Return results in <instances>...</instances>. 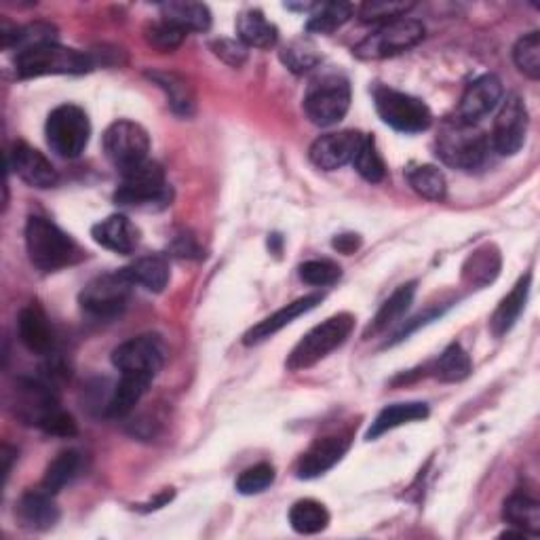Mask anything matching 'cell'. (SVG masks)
<instances>
[{"label": "cell", "mask_w": 540, "mask_h": 540, "mask_svg": "<svg viewBox=\"0 0 540 540\" xmlns=\"http://www.w3.org/2000/svg\"><path fill=\"white\" fill-rule=\"evenodd\" d=\"M47 142L55 154L62 159L81 157L89 144L91 123L87 112L74 104L57 106L47 119L45 125Z\"/></svg>", "instance_id": "7"}, {"label": "cell", "mask_w": 540, "mask_h": 540, "mask_svg": "<svg viewBox=\"0 0 540 540\" xmlns=\"http://www.w3.org/2000/svg\"><path fill=\"white\" fill-rule=\"evenodd\" d=\"M38 429H43L47 435L53 437H74L76 435V422L70 414H66L62 408L51 410L41 422H38Z\"/></svg>", "instance_id": "44"}, {"label": "cell", "mask_w": 540, "mask_h": 540, "mask_svg": "<svg viewBox=\"0 0 540 540\" xmlns=\"http://www.w3.org/2000/svg\"><path fill=\"white\" fill-rule=\"evenodd\" d=\"M123 184L119 186L117 203L127 207H165L171 203V186L165 180V171L159 163L146 159L121 173Z\"/></svg>", "instance_id": "5"}, {"label": "cell", "mask_w": 540, "mask_h": 540, "mask_svg": "<svg viewBox=\"0 0 540 540\" xmlns=\"http://www.w3.org/2000/svg\"><path fill=\"white\" fill-rule=\"evenodd\" d=\"M503 95H505V89L498 76L494 74L479 76V79H475L467 87L465 95H462L456 119L462 123L477 125L481 119H486L490 112H494L500 106Z\"/></svg>", "instance_id": "14"}, {"label": "cell", "mask_w": 540, "mask_h": 540, "mask_svg": "<svg viewBox=\"0 0 540 540\" xmlns=\"http://www.w3.org/2000/svg\"><path fill=\"white\" fill-rule=\"evenodd\" d=\"M340 275V266L332 260H308L300 266V279L315 287L334 285Z\"/></svg>", "instance_id": "43"}, {"label": "cell", "mask_w": 540, "mask_h": 540, "mask_svg": "<svg viewBox=\"0 0 540 540\" xmlns=\"http://www.w3.org/2000/svg\"><path fill=\"white\" fill-rule=\"evenodd\" d=\"M351 448V439L342 435H332L317 439L311 450L304 452V456L298 460L296 473L300 479H315L325 475L330 469H334L338 462L344 458V454Z\"/></svg>", "instance_id": "17"}, {"label": "cell", "mask_w": 540, "mask_h": 540, "mask_svg": "<svg viewBox=\"0 0 540 540\" xmlns=\"http://www.w3.org/2000/svg\"><path fill=\"white\" fill-rule=\"evenodd\" d=\"M148 131L133 121L112 123L104 133V152L121 173L148 159Z\"/></svg>", "instance_id": "12"}, {"label": "cell", "mask_w": 540, "mask_h": 540, "mask_svg": "<svg viewBox=\"0 0 540 540\" xmlns=\"http://www.w3.org/2000/svg\"><path fill=\"white\" fill-rule=\"evenodd\" d=\"M500 273V254L494 245L479 247L477 252L469 256L462 268V277L473 285H488Z\"/></svg>", "instance_id": "31"}, {"label": "cell", "mask_w": 540, "mask_h": 540, "mask_svg": "<svg viewBox=\"0 0 540 540\" xmlns=\"http://www.w3.org/2000/svg\"><path fill=\"white\" fill-rule=\"evenodd\" d=\"M237 34L245 47L270 49L279 41V30L270 24L260 9H247L237 19Z\"/></svg>", "instance_id": "24"}, {"label": "cell", "mask_w": 540, "mask_h": 540, "mask_svg": "<svg viewBox=\"0 0 540 540\" xmlns=\"http://www.w3.org/2000/svg\"><path fill=\"white\" fill-rule=\"evenodd\" d=\"M408 182L414 188L416 195L429 201H441L446 197V178L433 165H418L408 171Z\"/></svg>", "instance_id": "36"}, {"label": "cell", "mask_w": 540, "mask_h": 540, "mask_svg": "<svg viewBox=\"0 0 540 540\" xmlns=\"http://www.w3.org/2000/svg\"><path fill=\"white\" fill-rule=\"evenodd\" d=\"M173 252H176V256H190V252H199V249L195 247V243H192V239L190 237H180L178 239V243H176V247H173Z\"/></svg>", "instance_id": "47"}, {"label": "cell", "mask_w": 540, "mask_h": 540, "mask_svg": "<svg viewBox=\"0 0 540 540\" xmlns=\"http://www.w3.org/2000/svg\"><path fill=\"white\" fill-rule=\"evenodd\" d=\"M414 294H416V283H405V285L397 287L395 292L391 294V298L380 306V311L376 313V317L370 323L365 336L380 334V332L387 330V327H391L393 323H397L405 313H408L410 304L414 302Z\"/></svg>", "instance_id": "30"}, {"label": "cell", "mask_w": 540, "mask_h": 540, "mask_svg": "<svg viewBox=\"0 0 540 540\" xmlns=\"http://www.w3.org/2000/svg\"><path fill=\"white\" fill-rule=\"evenodd\" d=\"M17 334L22 344L30 353L36 355H47L53 351L55 336H53V327L43 313V308H38L36 304L26 306L22 313L17 317Z\"/></svg>", "instance_id": "20"}, {"label": "cell", "mask_w": 540, "mask_h": 540, "mask_svg": "<svg viewBox=\"0 0 540 540\" xmlns=\"http://www.w3.org/2000/svg\"><path fill=\"white\" fill-rule=\"evenodd\" d=\"M161 13L165 22H171L186 34L207 32L211 26V13L201 3H165L161 5Z\"/></svg>", "instance_id": "29"}, {"label": "cell", "mask_w": 540, "mask_h": 540, "mask_svg": "<svg viewBox=\"0 0 540 540\" xmlns=\"http://www.w3.org/2000/svg\"><path fill=\"white\" fill-rule=\"evenodd\" d=\"M9 167L32 188H53L57 184V171L43 152L28 146L26 142H15L9 152Z\"/></svg>", "instance_id": "16"}, {"label": "cell", "mask_w": 540, "mask_h": 540, "mask_svg": "<svg viewBox=\"0 0 540 540\" xmlns=\"http://www.w3.org/2000/svg\"><path fill=\"white\" fill-rule=\"evenodd\" d=\"M275 469L268 462H260L256 467L245 469L237 479V492L243 496H254L273 486Z\"/></svg>", "instance_id": "42"}, {"label": "cell", "mask_w": 540, "mask_h": 540, "mask_svg": "<svg viewBox=\"0 0 540 540\" xmlns=\"http://www.w3.org/2000/svg\"><path fill=\"white\" fill-rule=\"evenodd\" d=\"M17 517L24 528L45 532L60 522V509L53 503V494L41 488L22 496L17 505Z\"/></svg>", "instance_id": "21"}, {"label": "cell", "mask_w": 540, "mask_h": 540, "mask_svg": "<svg viewBox=\"0 0 540 540\" xmlns=\"http://www.w3.org/2000/svg\"><path fill=\"white\" fill-rule=\"evenodd\" d=\"M281 60L294 74H304L321 62V55L313 43L294 41L281 51Z\"/></svg>", "instance_id": "40"}, {"label": "cell", "mask_w": 540, "mask_h": 540, "mask_svg": "<svg viewBox=\"0 0 540 540\" xmlns=\"http://www.w3.org/2000/svg\"><path fill=\"white\" fill-rule=\"evenodd\" d=\"M321 300H323V294H308L304 298H298L292 304L279 308L277 313H273L270 317H266L264 321H260L256 327H252V330L245 334L243 342L247 346H254V344H260V342L268 340L270 336H275L277 332H281L283 327H287L289 323H294L298 317L306 315L308 311H313L317 304H321Z\"/></svg>", "instance_id": "18"}, {"label": "cell", "mask_w": 540, "mask_h": 540, "mask_svg": "<svg viewBox=\"0 0 540 540\" xmlns=\"http://www.w3.org/2000/svg\"><path fill=\"white\" fill-rule=\"evenodd\" d=\"M530 287H532V275L528 273L526 277L519 279L515 283V287L511 289V294L507 298H503V302L498 304V308L494 311L490 325L494 336H505L511 327L517 323V319L522 317L528 296H530Z\"/></svg>", "instance_id": "22"}, {"label": "cell", "mask_w": 540, "mask_h": 540, "mask_svg": "<svg viewBox=\"0 0 540 540\" xmlns=\"http://www.w3.org/2000/svg\"><path fill=\"white\" fill-rule=\"evenodd\" d=\"M148 378L142 376H131V374H121V380L117 387H114L108 403H106V414L112 418H123L127 416L135 405L140 403L144 393L150 387Z\"/></svg>", "instance_id": "27"}, {"label": "cell", "mask_w": 540, "mask_h": 540, "mask_svg": "<svg viewBox=\"0 0 540 540\" xmlns=\"http://www.w3.org/2000/svg\"><path fill=\"white\" fill-rule=\"evenodd\" d=\"M91 235L95 243L110 249L114 254H133L140 245V230L127 216L114 214L93 226Z\"/></svg>", "instance_id": "19"}, {"label": "cell", "mask_w": 540, "mask_h": 540, "mask_svg": "<svg viewBox=\"0 0 540 540\" xmlns=\"http://www.w3.org/2000/svg\"><path fill=\"white\" fill-rule=\"evenodd\" d=\"M13 456H15V452L9 448V446H5L3 448V452H0V458H3V477H5V481H7V477H9V473H11V460H13Z\"/></svg>", "instance_id": "48"}, {"label": "cell", "mask_w": 540, "mask_h": 540, "mask_svg": "<svg viewBox=\"0 0 540 540\" xmlns=\"http://www.w3.org/2000/svg\"><path fill=\"white\" fill-rule=\"evenodd\" d=\"M26 249L30 262L43 273H55V270L72 266L83 258L81 247L74 239L60 226L41 216L28 218Z\"/></svg>", "instance_id": "1"}, {"label": "cell", "mask_w": 540, "mask_h": 540, "mask_svg": "<svg viewBox=\"0 0 540 540\" xmlns=\"http://www.w3.org/2000/svg\"><path fill=\"white\" fill-rule=\"evenodd\" d=\"M91 68V55L57 43L32 45L15 57V72L19 79H36V76L49 74H85L91 72Z\"/></svg>", "instance_id": "2"}, {"label": "cell", "mask_w": 540, "mask_h": 540, "mask_svg": "<svg viewBox=\"0 0 540 540\" xmlns=\"http://www.w3.org/2000/svg\"><path fill=\"white\" fill-rule=\"evenodd\" d=\"M528 133V108L526 102L517 93L507 95L505 102H500V110L496 114L494 129H492V148L503 154V157H513L524 148Z\"/></svg>", "instance_id": "13"}, {"label": "cell", "mask_w": 540, "mask_h": 540, "mask_svg": "<svg viewBox=\"0 0 540 540\" xmlns=\"http://www.w3.org/2000/svg\"><path fill=\"white\" fill-rule=\"evenodd\" d=\"M351 106V85L340 74H325L313 81L304 95V112L311 123L332 127L340 123Z\"/></svg>", "instance_id": "6"}, {"label": "cell", "mask_w": 540, "mask_h": 540, "mask_svg": "<svg viewBox=\"0 0 540 540\" xmlns=\"http://www.w3.org/2000/svg\"><path fill=\"white\" fill-rule=\"evenodd\" d=\"M165 363V344L159 336L131 338L112 351V365L121 374L154 380Z\"/></svg>", "instance_id": "11"}, {"label": "cell", "mask_w": 540, "mask_h": 540, "mask_svg": "<svg viewBox=\"0 0 540 540\" xmlns=\"http://www.w3.org/2000/svg\"><path fill=\"white\" fill-rule=\"evenodd\" d=\"M131 287L133 283L123 270L95 277L81 292L83 311L98 319H112L121 315L127 308Z\"/></svg>", "instance_id": "10"}, {"label": "cell", "mask_w": 540, "mask_h": 540, "mask_svg": "<svg viewBox=\"0 0 540 540\" xmlns=\"http://www.w3.org/2000/svg\"><path fill=\"white\" fill-rule=\"evenodd\" d=\"M332 245H334V249H338L340 254L351 256V254H355L357 249H359L361 237L359 235H353V233H349V235H338Z\"/></svg>", "instance_id": "46"}, {"label": "cell", "mask_w": 540, "mask_h": 540, "mask_svg": "<svg viewBox=\"0 0 540 540\" xmlns=\"http://www.w3.org/2000/svg\"><path fill=\"white\" fill-rule=\"evenodd\" d=\"M355 330V317L351 313H338L330 319H325L321 325L313 327L287 357V370L300 372L317 365L338 346H342Z\"/></svg>", "instance_id": "3"}, {"label": "cell", "mask_w": 540, "mask_h": 540, "mask_svg": "<svg viewBox=\"0 0 540 540\" xmlns=\"http://www.w3.org/2000/svg\"><path fill=\"white\" fill-rule=\"evenodd\" d=\"M363 135L359 131H338L321 135L313 142L308 157L311 163L323 171H334L351 163L361 146Z\"/></svg>", "instance_id": "15"}, {"label": "cell", "mask_w": 540, "mask_h": 540, "mask_svg": "<svg viewBox=\"0 0 540 540\" xmlns=\"http://www.w3.org/2000/svg\"><path fill=\"white\" fill-rule=\"evenodd\" d=\"M353 165L359 176L372 184L382 182L384 176H387V167H384V159L378 150L374 135H363L361 146L353 159Z\"/></svg>", "instance_id": "34"}, {"label": "cell", "mask_w": 540, "mask_h": 540, "mask_svg": "<svg viewBox=\"0 0 540 540\" xmlns=\"http://www.w3.org/2000/svg\"><path fill=\"white\" fill-rule=\"evenodd\" d=\"M353 15V7L344 3H325L315 5V13L311 15L306 24V30L313 34H332L340 26L349 22Z\"/></svg>", "instance_id": "37"}, {"label": "cell", "mask_w": 540, "mask_h": 540, "mask_svg": "<svg viewBox=\"0 0 540 540\" xmlns=\"http://www.w3.org/2000/svg\"><path fill=\"white\" fill-rule=\"evenodd\" d=\"M289 524L298 534H319L330 526V513L317 500H298L289 511Z\"/></svg>", "instance_id": "32"}, {"label": "cell", "mask_w": 540, "mask_h": 540, "mask_svg": "<svg viewBox=\"0 0 540 540\" xmlns=\"http://www.w3.org/2000/svg\"><path fill=\"white\" fill-rule=\"evenodd\" d=\"M473 372V363L467 351L460 344H450L437 359L435 374L443 382H460L469 378Z\"/></svg>", "instance_id": "35"}, {"label": "cell", "mask_w": 540, "mask_h": 540, "mask_svg": "<svg viewBox=\"0 0 540 540\" xmlns=\"http://www.w3.org/2000/svg\"><path fill=\"white\" fill-rule=\"evenodd\" d=\"M412 7L414 3H403V0H372V3H363L359 7V19L363 24L382 26L405 17Z\"/></svg>", "instance_id": "38"}, {"label": "cell", "mask_w": 540, "mask_h": 540, "mask_svg": "<svg viewBox=\"0 0 540 540\" xmlns=\"http://www.w3.org/2000/svg\"><path fill=\"white\" fill-rule=\"evenodd\" d=\"M427 416H429L427 403H420V401L393 403V405H389V408H384L376 416V420L372 422V427H370L368 435H365V439L374 441V439H378L384 433H389V431H393L397 427H403V424H410V422H416V420H424Z\"/></svg>", "instance_id": "23"}, {"label": "cell", "mask_w": 540, "mask_h": 540, "mask_svg": "<svg viewBox=\"0 0 540 540\" xmlns=\"http://www.w3.org/2000/svg\"><path fill=\"white\" fill-rule=\"evenodd\" d=\"M513 60L519 72H524L528 79L536 81L540 76V34L530 32L519 38L513 47Z\"/></svg>", "instance_id": "39"}, {"label": "cell", "mask_w": 540, "mask_h": 540, "mask_svg": "<svg viewBox=\"0 0 540 540\" xmlns=\"http://www.w3.org/2000/svg\"><path fill=\"white\" fill-rule=\"evenodd\" d=\"M503 517L509 526L526 534L540 532V505L524 492H515L505 500Z\"/></svg>", "instance_id": "28"}, {"label": "cell", "mask_w": 540, "mask_h": 540, "mask_svg": "<svg viewBox=\"0 0 540 540\" xmlns=\"http://www.w3.org/2000/svg\"><path fill=\"white\" fill-rule=\"evenodd\" d=\"M146 41L150 47H154L161 53H169L173 49H178L184 38H186V32L180 30L178 26H173L171 22H165V19H161V22H154L150 24L146 30Z\"/></svg>", "instance_id": "41"}, {"label": "cell", "mask_w": 540, "mask_h": 540, "mask_svg": "<svg viewBox=\"0 0 540 540\" xmlns=\"http://www.w3.org/2000/svg\"><path fill=\"white\" fill-rule=\"evenodd\" d=\"M79 469H81V454L74 450L62 452L47 467L41 488L47 490L49 494H57L70 484L76 473H79Z\"/></svg>", "instance_id": "33"}, {"label": "cell", "mask_w": 540, "mask_h": 540, "mask_svg": "<svg viewBox=\"0 0 540 540\" xmlns=\"http://www.w3.org/2000/svg\"><path fill=\"white\" fill-rule=\"evenodd\" d=\"M424 38V26L416 19H395L378 26L353 49L359 60H387L414 49Z\"/></svg>", "instance_id": "8"}, {"label": "cell", "mask_w": 540, "mask_h": 540, "mask_svg": "<svg viewBox=\"0 0 540 540\" xmlns=\"http://www.w3.org/2000/svg\"><path fill=\"white\" fill-rule=\"evenodd\" d=\"M211 49H214V53L218 57H222V60L230 66H241L245 62V45L241 43H235V41H228V38H222V41H216L214 45H211Z\"/></svg>", "instance_id": "45"}, {"label": "cell", "mask_w": 540, "mask_h": 540, "mask_svg": "<svg viewBox=\"0 0 540 540\" xmlns=\"http://www.w3.org/2000/svg\"><path fill=\"white\" fill-rule=\"evenodd\" d=\"M150 81L157 83L165 95H167V104L171 110L178 114V117H192L195 114V93H192V87L188 85L186 79H182L180 74L173 72H150Z\"/></svg>", "instance_id": "25"}, {"label": "cell", "mask_w": 540, "mask_h": 540, "mask_svg": "<svg viewBox=\"0 0 540 540\" xmlns=\"http://www.w3.org/2000/svg\"><path fill=\"white\" fill-rule=\"evenodd\" d=\"M123 273L129 277L133 285H142L148 292L159 294L169 283V264L163 256H146L135 260Z\"/></svg>", "instance_id": "26"}, {"label": "cell", "mask_w": 540, "mask_h": 540, "mask_svg": "<svg viewBox=\"0 0 540 540\" xmlns=\"http://www.w3.org/2000/svg\"><path fill=\"white\" fill-rule=\"evenodd\" d=\"M490 152V142L477 125L462 123L458 119L446 121L437 135V154L439 159L462 171L479 169L486 163Z\"/></svg>", "instance_id": "4"}, {"label": "cell", "mask_w": 540, "mask_h": 540, "mask_svg": "<svg viewBox=\"0 0 540 540\" xmlns=\"http://www.w3.org/2000/svg\"><path fill=\"white\" fill-rule=\"evenodd\" d=\"M374 102L380 119L401 133L427 131L433 123V114L422 100L410 93L391 87H376Z\"/></svg>", "instance_id": "9"}]
</instances>
